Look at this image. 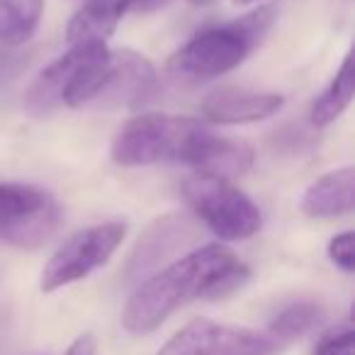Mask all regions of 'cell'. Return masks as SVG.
Masks as SVG:
<instances>
[{"label": "cell", "mask_w": 355, "mask_h": 355, "mask_svg": "<svg viewBox=\"0 0 355 355\" xmlns=\"http://www.w3.org/2000/svg\"><path fill=\"white\" fill-rule=\"evenodd\" d=\"M239 263L236 253L219 243L190 251L132 292L122 311V326L129 334H151L188 302L209 300L217 282Z\"/></svg>", "instance_id": "1"}, {"label": "cell", "mask_w": 355, "mask_h": 355, "mask_svg": "<svg viewBox=\"0 0 355 355\" xmlns=\"http://www.w3.org/2000/svg\"><path fill=\"white\" fill-rule=\"evenodd\" d=\"M275 17V8L261 6L258 10L248 12L234 22L202 30L173 54L168 71L173 78L190 80V83H200V80L229 73L239 64H243V59L261 44Z\"/></svg>", "instance_id": "2"}, {"label": "cell", "mask_w": 355, "mask_h": 355, "mask_svg": "<svg viewBox=\"0 0 355 355\" xmlns=\"http://www.w3.org/2000/svg\"><path fill=\"white\" fill-rule=\"evenodd\" d=\"M209 132L200 119L180 114H139L129 119L112 141V161L119 166L188 163L198 166Z\"/></svg>", "instance_id": "3"}, {"label": "cell", "mask_w": 355, "mask_h": 355, "mask_svg": "<svg viewBox=\"0 0 355 355\" xmlns=\"http://www.w3.org/2000/svg\"><path fill=\"white\" fill-rule=\"evenodd\" d=\"M183 195L198 219L224 241H243L261 229L258 205L229 180L195 173L185 180Z\"/></svg>", "instance_id": "4"}, {"label": "cell", "mask_w": 355, "mask_h": 355, "mask_svg": "<svg viewBox=\"0 0 355 355\" xmlns=\"http://www.w3.org/2000/svg\"><path fill=\"white\" fill-rule=\"evenodd\" d=\"M61 224V207L37 185L0 183V241L35 251L44 246Z\"/></svg>", "instance_id": "5"}, {"label": "cell", "mask_w": 355, "mask_h": 355, "mask_svg": "<svg viewBox=\"0 0 355 355\" xmlns=\"http://www.w3.org/2000/svg\"><path fill=\"white\" fill-rule=\"evenodd\" d=\"M124 234H127V227L119 222L95 224V227L73 234L44 266L42 292L61 290L103 268L124 241Z\"/></svg>", "instance_id": "6"}, {"label": "cell", "mask_w": 355, "mask_h": 355, "mask_svg": "<svg viewBox=\"0 0 355 355\" xmlns=\"http://www.w3.org/2000/svg\"><path fill=\"white\" fill-rule=\"evenodd\" d=\"M280 345L266 334L241 326L195 319L178 331L156 355H275Z\"/></svg>", "instance_id": "7"}, {"label": "cell", "mask_w": 355, "mask_h": 355, "mask_svg": "<svg viewBox=\"0 0 355 355\" xmlns=\"http://www.w3.org/2000/svg\"><path fill=\"white\" fill-rule=\"evenodd\" d=\"M156 83V69L146 56L132 49L110 51L103 85L90 107H137L151 98Z\"/></svg>", "instance_id": "8"}, {"label": "cell", "mask_w": 355, "mask_h": 355, "mask_svg": "<svg viewBox=\"0 0 355 355\" xmlns=\"http://www.w3.org/2000/svg\"><path fill=\"white\" fill-rule=\"evenodd\" d=\"M105 49V42H83V44H73L64 56L49 64L27 88L25 93V110L35 117H44V114L54 112L64 105L66 88L73 80L76 71L98 51Z\"/></svg>", "instance_id": "9"}, {"label": "cell", "mask_w": 355, "mask_h": 355, "mask_svg": "<svg viewBox=\"0 0 355 355\" xmlns=\"http://www.w3.org/2000/svg\"><path fill=\"white\" fill-rule=\"evenodd\" d=\"M195 236H198V227L188 214L173 212L166 217H158L139 236L132 258H129V275H144L146 270L156 268L163 258L175 253L178 248L188 246Z\"/></svg>", "instance_id": "10"}, {"label": "cell", "mask_w": 355, "mask_h": 355, "mask_svg": "<svg viewBox=\"0 0 355 355\" xmlns=\"http://www.w3.org/2000/svg\"><path fill=\"white\" fill-rule=\"evenodd\" d=\"M285 98L280 93H256L243 88H222L207 95L202 114L217 124H248L268 119L282 107Z\"/></svg>", "instance_id": "11"}, {"label": "cell", "mask_w": 355, "mask_h": 355, "mask_svg": "<svg viewBox=\"0 0 355 355\" xmlns=\"http://www.w3.org/2000/svg\"><path fill=\"white\" fill-rule=\"evenodd\" d=\"M355 205V171L350 166L331 171L306 188L302 209L309 217H343Z\"/></svg>", "instance_id": "12"}, {"label": "cell", "mask_w": 355, "mask_h": 355, "mask_svg": "<svg viewBox=\"0 0 355 355\" xmlns=\"http://www.w3.org/2000/svg\"><path fill=\"white\" fill-rule=\"evenodd\" d=\"M134 6V0H88L66 27V37L71 44L83 42H105L117 30L124 12Z\"/></svg>", "instance_id": "13"}, {"label": "cell", "mask_w": 355, "mask_h": 355, "mask_svg": "<svg viewBox=\"0 0 355 355\" xmlns=\"http://www.w3.org/2000/svg\"><path fill=\"white\" fill-rule=\"evenodd\" d=\"M253 166V151L251 146L241 141H232V139H222V137H209L205 151L198 158V173H207V175H217V178H236L248 173Z\"/></svg>", "instance_id": "14"}, {"label": "cell", "mask_w": 355, "mask_h": 355, "mask_svg": "<svg viewBox=\"0 0 355 355\" xmlns=\"http://www.w3.org/2000/svg\"><path fill=\"white\" fill-rule=\"evenodd\" d=\"M44 0H0V44L20 46L40 27Z\"/></svg>", "instance_id": "15"}, {"label": "cell", "mask_w": 355, "mask_h": 355, "mask_svg": "<svg viewBox=\"0 0 355 355\" xmlns=\"http://www.w3.org/2000/svg\"><path fill=\"white\" fill-rule=\"evenodd\" d=\"M355 93V83H353V59L345 56L343 64H340L338 73L334 76L331 85L314 100L309 110V122L314 127H326L334 119H338L345 112V107L350 105Z\"/></svg>", "instance_id": "16"}, {"label": "cell", "mask_w": 355, "mask_h": 355, "mask_svg": "<svg viewBox=\"0 0 355 355\" xmlns=\"http://www.w3.org/2000/svg\"><path fill=\"white\" fill-rule=\"evenodd\" d=\"M321 319H324V309L316 302H292L285 309L277 311L275 319L268 326L266 336H270L277 345L290 343V340L309 334Z\"/></svg>", "instance_id": "17"}, {"label": "cell", "mask_w": 355, "mask_h": 355, "mask_svg": "<svg viewBox=\"0 0 355 355\" xmlns=\"http://www.w3.org/2000/svg\"><path fill=\"white\" fill-rule=\"evenodd\" d=\"M314 355H353V329L345 324L326 331L316 343Z\"/></svg>", "instance_id": "18"}, {"label": "cell", "mask_w": 355, "mask_h": 355, "mask_svg": "<svg viewBox=\"0 0 355 355\" xmlns=\"http://www.w3.org/2000/svg\"><path fill=\"white\" fill-rule=\"evenodd\" d=\"M329 258L340 270L353 272L355 270V234L343 232L329 241Z\"/></svg>", "instance_id": "19"}, {"label": "cell", "mask_w": 355, "mask_h": 355, "mask_svg": "<svg viewBox=\"0 0 355 355\" xmlns=\"http://www.w3.org/2000/svg\"><path fill=\"white\" fill-rule=\"evenodd\" d=\"M98 353V345H95V338L90 334H83L71 343V348L66 350L64 355H95Z\"/></svg>", "instance_id": "20"}, {"label": "cell", "mask_w": 355, "mask_h": 355, "mask_svg": "<svg viewBox=\"0 0 355 355\" xmlns=\"http://www.w3.org/2000/svg\"><path fill=\"white\" fill-rule=\"evenodd\" d=\"M193 6H209V3H214V0H190Z\"/></svg>", "instance_id": "21"}, {"label": "cell", "mask_w": 355, "mask_h": 355, "mask_svg": "<svg viewBox=\"0 0 355 355\" xmlns=\"http://www.w3.org/2000/svg\"><path fill=\"white\" fill-rule=\"evenodd\" d=\"M236 6H248V3H253V0H234Z\"/></svg>", "instance_id": "22"}]
</instances>
